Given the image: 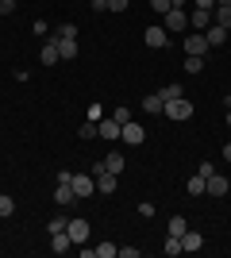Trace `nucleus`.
<instances>
[{
    "instance_id": "obj_14",
    "label": "nucleus",
    "mask_w": 231,
    "mask_h": 258,
    "mask_svg": "<svg viewBox=\"0 0 231 258\" xmlns=\"http://www.w3.org/2000/svg\"><path fill=\"white\" fill-rule=\"evenodd\" d=\"M39 58H43V66H58V62H62V54H58V43H43Z\"/></svg>"
},
{
    "instance_id": "obj_37",
    "label": "nucleus",
    "mask_w": 231,
    "mask_h": 258,
    "mask_svg": "<svg viewBox=\"0 0 231 258\" xmlns=\"http://www.w3.org/2000/svg\"><path fill=\"white\" fill-rule=\"evenodd\" d=\"M193 4H197V8H204V12H212V8H216V0H193Z\"/></svg>"
},
{
    "instance_id": "obj_7",
    "label": "nucleus",
    "mask_w": 231,
    "mask_h": 258,
    "mask_svg": "<svg viewBox=\"0 0 231 258\" xmlns=\"http://www.w3.org/2000/svg\"><path fill=\"white\" fill-rule=\"evenodd\" d=\"M227 189H231V181L223 177V173H212L208 185H204V193H208V197H227Z\"/></svg>"
},
{
    "instance_id": "obj_34",
    "label": "nucleus",
    "mask_w": 231,
    "mask_h": 258,
    "mask_svg": "<svg viewBox=\"0 0 231 258\" xmlns=\"http://www.w3.org/2000/svg\"><path fill=\"white\" fill-rule=\"evenodd\" d=\"M69 181H73V173H69V170H62V173L54 177V185H69Z\"/></svg>"
},
{
    "instance_id": "obj_13",
    "label": "nucleus",
    "mask_w": 231,
    "mask_h": 258,
    "mask_svg": "<svg viewBox=\"0 0 231 258\" xmlns=\"http://www.w3.org/2000/svg\"><path fill=\"white\" fill-rule=\"evenodd\" d=\"M50 247H54V254H66V250L73 247V239H69V231H54V235H50Z\"/></svg>"
},
{
    "instance_id": "obj_28",
    "label": "nucleus",
    "mask_w": 231,
    "mask_h": 258,
    "mask_svg": "<svg viewBox=\"0 0 231 258\" xmlns=\"http://www.w3.org/2000/svg\"><path fill=\"white\" fill-rule=\"evenodd\" d=\"M66 224H69L66 216H54V220H50V227H46V231H50V235H54V231H66Z\"/></svg>"
},
{
    "instance_id": "obj_18",
    "label": "nucleus",
    "mask_w": 231,
    "mask_h": 258,
    "mask_svg": "<svg viewBox=\"0 0 231 258\" xmlns=\"http://www.w3.org/2000/svg\"><path fill=\"white\" fill-rule=\"evenodd\" d=\"M62 58H77V39H54Z\"/></svg>"
},
{
    "instance_id": "obj_12",
    "label": "nucleus",
    "mask_w": 231,
    "mask_h": 258,
    "mask_svg": "<svg viewBox=\"0 0 231 258\" xmlns=\"http://www.w3.org/2000/svg\"><path fill=\"white\" fill-rule=\"evenodd\" d=\"M204 39H208V46H223V43H227V27H220V23H212L208 31H204Z\"/></svg>"
},
{
    "instance_id": "obj_16",
    "label": "nucleus",
    "mask_w": 231,
    "mask_h": 258,
    "mask_svg": "<svg viewBox=\"0 0 231 258\" xmlns=\"http://www.w3.org/2000/svg\"><path fill=\"white\" fill-rule=\"evenodd\" d=\"M212 20L231 31V4H216V8H212Z\"/></svg>"
},
{
    "instance_id": "obj_6",
    "label": "nucleus",
    "mask_w": 231,
    "mask_h": 258,
    "mask_svg": "<svg viewBox=\"0 0 231 258\" xmlns=\"http://www.w3.org/2000/svg\"><path fill=\"white\" fill-rule=\"evenodd\" d=\"M120 131H123V123H116V119H97V135H100V139H108V143H116V139H120Z\"/></svg>"
},
{
    "instance_id": "obj_23",
    "label": "nucleus",
    "mask_w": 231,
    "mask_h": 258,
    "mask_svg": "<svg viewBox=\"0 0 231 258\" xmlns=\"http://www.w3.org/2000/svg\"><path fill=\"white\" fill-rule=\"evenodd\" d=\"M77 135H81V139H100V135H97V119H89V123H81V131H77Z\"/></svg>"
},
{
    "instance_id": "obj_4",
    "label": "nucleus",
    "mask_w": 231,
    "mask_h": 258,
    "mask_svg": "<svg viewBox=\"0 0 231 258\" xmlns=\"http://www.w3.org/2000/svg\"><path fill=\"white\" fill-rule=\"evenodd\" d=\"M212 46H208V39H204V31H193L185 39V54H197V58H204V54H208Z\"/></svg>"
},
{
    "instance_id": "obj_5",
    "label": "nucleus",
    "mask_w": 231,
    "mask_h": 258,
    "mask_svg": "<svg viewBox=\"0 0 231 258\" xmlns=\"http://www.w3.org/2000/svg\"><path fill=\"white\" fill-rule=\"evenodd\" d=\"M162 27H166V31H185V27H189V16L181 8H170V12H166V20H162Z\"/></svg>"
},
{
    "instance_id": "obj_41",
    "label": "nucleus",
    "mask_w": 231,
    "mask_h": 258,
    "mask_svg": "<svg viewBox=\"0 0 231 258\" xmlns=\"http://www.w3.org/2000/svg\"><path fill=\"white\" fill-rule=\"evenodd\" d=\"M216 4H231V0H216Z\"/></svg>"
},
{
    "instance_id": "obj_32",
    "label": "nucleus",
    "mask_w": 231,
    "mask_h": 258,
    "mask_svg": "<svg viewBox=\"0 0 231 258\" xmlns=\"http://www.w3.org/2000/svg\"><path fill=\"white\" fill-rule=\"evenodd\" d=\"M16 12V0H0V16H12Z\"/></svg>"
},
{
    "instance_id": "obj_31",
    "label": "nucleus",
    "mask_w": 231,
    "mask_h": 258,
    "mask_svg": "<svg viewBox=\"0 0 231 258\" xmlns=\"http://www.w3.org/2000/svg\"><path fill=\"white\" fill-rule=\"evenodd\" d=\"M112 119H116V123H127V119H131V112H127V108H116V112H112Z\"/></svg>"
},
{
    "instance_id": "obj_8",
    "label": "nucleus",
    "mask_w": 231,
    "mask_h": 258,
    "mask_svg": "<svg viewBox=\"0 0 231 258\" xmlns=\"http://www.w3.org/2000/svg\"><path fill=\"white\" fill-rule=\"evenodd\" d=\"M66 231H69V239H73V247L89 243V224H85V220H69V224H66Z\"/></svg>"
},
{
    "instance_id": "obj_22",
    "label": "nucleus",
    "mask_w": 231,
    "mask_h": 258,
    "mask_svg": "<svg viewBox=\"0 0 231 258\" xmlns=\"http://www.w3.org/2000/svg\"><path fill=\"white\" fill-rule=\"evenodd\" d=\"M143 108H146V112H162V108H166V100L158 97V93H150V97H143Z\"/></svg>"
},
{
    "instance_id": "obj_21",
    "label": "nucleus",
    "mask_w": 231,
    "mask_h": 258,
    "mask_svg": "<svg viewBox=\"0 0 231 258\" xmlns=\"http://www.w3.org/2000/svg\"><path fill=\"white\" fill-rule=\"evenodd\" d=\"M189 224H185V216H170V235H185Z\"/></svg>"
},
{
    "instance_id": "obj_33",
    "label": "nucleus",
    "mask_w": 231,
    "mask_h": 258,
    "mask_svg": "<svg viewBox=\"0 0 231 258\" xmlns=\"http://www.w3.org/2000/svg\"><path fill=\"white\" fill-rule=\"evenodd\" d=\"M127 4H131V0H108V8H112V12H127Z\"/></svg>"
},
{
    "instance_id": "obj_17",
    "label": "nucleus",
    "mask_w": 231,
    "mask_h": 258,
    "mask_svg": "<svg viewBox=\"0 0 231 258\" xmlns=\"http://www.w3.org/2000/svg\"><path fill=\"white\" fill-rule=\"evenodd\" d=\"M204 185H208V177H200V173H193V177L185 181V193H189V197H200V193H204Z\"/></svg>"
},
{
    "instance_id": "obj_36",
    "label": "nucleus",
    "mask_w": 231,
    "mask_h": 258,
    "mask_svg": "<svg viewBox=\"0 0 231 258\" xmlns=\"http://www.w3.org/2000/svg\"><path fill=\"white\" fill-rule=\"evenodd\" d=\"M120 258H139V247H120Z\"/></svg>"
},
{
    "instance_id": "obj_9",
    "label": "nucleus",
    "mask_w": 231,
    "mask_h": 258,
    "mask_svg": "<svg viewBox=\"0 0 231 258\" xmlns=\"http://www.w3.org/2000/svg\"><path fill=\"white\" fill-rule=\"evenodd\" d=\"M166 43H170V35H166L162 23H158V27H146V46H150V50H162Z\"/></svg>"
},
{
    "instance_id": "obj_25",
    "label": "nucleus",
    "mask_w": 231,
    "mask_h": 258,
    "mask_svg": "<svg viewBox=\"0 0 231 258\" xmlns=\"http://www.w3.org/2000/svg\"><path fill=\"white\" fill-rule=\"evenodd\" d=\"M158 97H162V100H177V97H181V85H162V89H158Z\"/></svg>"
},
{
    "instance_id": "obj_15",
    "label": "nucleus",
    "mask_w": 231,
    "mask_h": 258,
    "mask_svg": "<svg viewBox=\"0 0 231 258\" xmlns=\"http://www.w3.org/2000/svg\"><path fill=\"white\" fill-rule=\"evenodd\" d=\"M204 247V235H200V231H185V235H181V250H200Z\"/></svg>"
},
{
    "instance_id": "obj_1",
    "label": "nucleus",
    "mask_w": 231,
    "mask_h": 258,
    "mask_svg": "<svg viewBox=\"0 0 231 258\" xmlns=\"http://www.w3.org/2000/svg\"><path fill=\"white\" fill-rule=\"evenodd\" d=\"M166 116L174 119V123H185V119H193V100H185V97H177V100H166V108H162Z\"/></svg>"
},
{
    "instance_id": "obj_19",
    "label": "nucleus",
    "mask_w": 231,
    "mask_h": 258,
    "mask_svg": "<svg viewBox=\"0 0 231 258\" xmlns=\"http://www.w3.org/2000/svg\"><path fill=\"white\" fill-rule=\"evenodd\" d=\"M162 254H181V235H166V243H162Z\"/></svg>"
},
{
    "instance_id": "obj_27",
    "label": "nucleus",
    "mask_w": 231,
    "mask_h": 258,
    "mask_svg": "<svg viewBox=\"0 0 231 258\" xmlns=\"http://www.w3.org/2000/svg\"><path fill=\"white\" fill-rule=\"evenodd\" d=\"M12 212H16V201L8 193H0V216H12Z\"/></svg>"
},
{
    "instance_id": "obj_35",
    "label": "nucleus",
    "mask_w": 231,
    "mask_h": 258,
    "mask_svg": "<svg viewBox=\"0 0 231 258\" xmlns=\"http://www.w3.org/2000/svg\"><path fill=\"white\" fill-rule=\"evenodd\" d=\"M139 216H146V220L154 216V205H150V201H143V205H139Z\"/></svg>"
},
{
    "instance_id": "obj_24",
    "label": "nucleus",
    "mask_w": 231,
    "mask_h": 258,
    "mask_svg": "<svg viewBox=\"0 0 231 258\" xmlns=\"http://www.w3.org/2000/svg\"><path fill=\"white\" fill-rule=\"evenodd\" d=\"M185 70H189V74H200V70H204V58H197V54H185Z\"/></svg>"
},
{
    "instance_id": "obj_40",
    "label": "nucleus",
    "mask_w": 231,
    "mask_h": 258,
    "mask_svg": "<svg viewBox=\"0 0 231 258\" xmlns=\"http://www.w3.org/2000/svg\"><path fill=\"white\" fill-rule=\"evenodd\" d=\"M227 127H231V108H227Z\"/></svg>"
},
{
    "instance_id": "obj_26",
    "label": "nucleus",
    "mask_w": 231,
    "mask_h": 258,
    "mask_svg": "<svg viewBox=\"0 0 231 258\" xmlns=\"http://www.w3.org/2000/svg\"><path fill=\"white\" fill-rule=\"evenodd\" d=\"M116 254H120L116 243H100V247H97V258H116Z\"/></svg>"
},
{
    "instance_id": "obj_3",
    "label": "nucleus",
    "mask_w": 231,
    "mask_h": 258,
    "mask_svg": "<svg viewBox=\"0 0 231 258\" xmlns=\"http://www.w3.org/2000/svg\"><path fill=\"white\" fill-rule=\"evenodd\" d=\"M69 185H73L77 197H93V193H97V177H93V173H73V181H69Z\"/></svg>"
},
{
    "instance_id": "obj_2",
    "label": "nucleus",
    "mask_w": 231,
    "mask_h": 258,
    "mask_svg": "<svg viewBox=\"0 0 231 258\" xmlns=\"http://www.w3.org/2000/svg\"><path fill=\"white\" fill-rule=\"evenodd\" d=\"M120 139L127 143V147H139V143L146 139V127H143V123H131V119H127V123H123V131H120Z\"/></svg>"
},
{
    "instance_id": "obj_10",
    "label": "nucleus",
    "mask_w": 231,
    "mask_h": 258,
    "mask_svg": "<svg viewBox=\"0 0 231 258\" xmlns=\"http://www.w3.org/2000/svg\"><path fill=\"white\" fill-rule=\"evenodd\" d=\"M77 201V193H73V185H54V205L58 208H66V205H73Z\"/></svg>"
},
{
    "instance_id": "obj_38",
    "label": "nucleus",
    "mask_w": 231,
    "mask_h": 258,
    "mask_svg": "<svg viewBox=\"0 0 231 258\" xmlns=\"http://www.w3.org/2000/svg\"><path fill=\"white\" fill-rule=\"evenodd\" d=\"M89 4H93L97 12H104V8H108V0H89Z\"/></svg>"
},
{
    "instance_id": "obj_30",
    "label": "nucleus",
    "mask_w": 231,
    "mask_h": 258,
    "mask_svg": "<svg viewBox=\"0 0 231 258\" xmlns=\"http://www.w3.org/2000/svg\"><path fill=\"white\" fill-rule=\"evenodd\" d=\"M58 39H77V27L73 23H62V27H58Z\"/></svg>"
},
{
    "instance_id": "obj_11",
    "label": "nucleus",
    "mask_w": 231,
    "mask_h": 258,
    "mask_svg": "<svg viewBox=\"0 0 231 258\" xmlns=\"http://www.w3.org/2000/svg\"><path fill=\"white\" fill-rule=\"evenodd\" d=\"M212 23L216 20H212V12H204V8H197L193 16H189V27H197V31H204V27H212Z\"/></svg>"
},
{
    "instance_id": "obj_29",
    "label": "nucleus",
    "mask_w": 231,
    "mask_h": 258,
    "mask_svg": "<svg viewBox=\"0 0 231 258\" xmlns=\"http://www.w3.org/2000/svg\"><path fill=\"white\" fill-rule=\"evenodd\" d=\"M150 8H154V12H158V16H166V12L174 8V0H150Z\"/></svg>"
},
{
    "instance_id": "obj_20",
    "label": "nucleus",
    "mask_w": 231,
    "mask_h": 258,
    "mask_svg": "<svg viewBox=\"0 0 231 258\" xmlns=\"http://www.w3.org/2000/svg\"><path fill=\"white\" fill-rule=\"evenodd\" d=\"M104 166H108V170L116 173V177H120V173H123V166H127V162H123V154H108V158H104Z\"/></svg>"
},
{
    "instance_id": "obj_39",
    "label": "nucleus",
    "mask_w": 231,
    "mask_h": 258,
    "mask_svg": "<svg viewBox=\"0 0 231 258\" xmlns=\"http://www.w3.org/2000/svg\"><path fill=\"white\" fill-rule=\"evenodd\" d=\"M223 158H227V162H231V143H227V147H223Z\"/></svg>"
}]
</instances>
